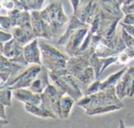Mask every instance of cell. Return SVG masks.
Wrapping results in <instances>:
<instances>
[{"label": "cell", "mask_w": 134, "mask_h": 128, "mask_svg": "<svg viewBox=\"0 0 134 128\" xmlns=\"http://www.w3.org/2000/svg\"><path fill=\"white\" fill-rule=\"evenodd\" d=\"M134 3V0H124V3L122 4V6H127V5H130L132 3Z\"/></svg>", "instance_id": "cell-37"}, {"label": "cell", "mask_w": 134, "mask_h": 128, "mask_svg": "<svg viewBox=\"0 0 134 128\" xmlns=\"http://www.w3.org/2000/svg\"><path fill=\"white\" fill-rule=\"evenodd\" d=\"M121 11L124 14V15L129 14H134V3L130 5L121 6Z\"/></svg>", "instance_id": "cell-32"}, {"label": "cell", "mask_w": 134, "mask_h": 128, "mask_svg": "<svg viewBox=\"0 0 134 128\" xmlns=\"http://www.w3.org/2000/svg\"><path fill=\"white\" fill-rule=\"evenodd\" d=\"M70 3L73 7V14L75 15L76 13L78 10L80 3H81V0H70Z\"/></svg>", "instance_id": "cell-34"}, {"label": "cell", "mask_w": 134, "mask_h": 128, "mask_svg": "<svg viewBox=\"0 0 134 128\" xmlns=\"http://www.w3.org/2000/svg\"><path fill=\"white\" fill-rule=\"evenodd\" d=\"M13 97L25 105H40L41 103V94L32 92L29 88H21L13 90Z\"/></svg>", "instance_id": "cell-13"}, {"label": "cell", "mask_w": 134, "mask_h": 128, "mask_svg": "<svg viewBox=\"0 0 134 128\" xmlns=\"http://www.w3.org/2000/svg\"><path fill=\"white\" fill-rule=\"evenodd\" d=\"M0 25H1V29H3L5 31L10 32L11 29L13 28L12 22L10 18V17L7 16H0Z\"/></svg>", "instance_id": "cell-26"}, {"label": "cell", "mask_w": 134, "mask_h": 128, "mask_svg": "<svg viewBox=\"0 0 134 128\" xmlns=\"http://www.w3.org/2000/svg\"><path fill=\"white\" fill-rule=\"evenodd\" d=\"M23 54L29 65H42L41 50L37 38H36L24 46Z\"/></svg>", "instance_id": "cell-11"}, {"label": "cell", "mask_w": 134, "mask_h": 128, "mask_svg": "<svg viewBox=\"0 0 134 128\" xmlns=\"http://www.w3.org/2000/svg\"><path fill=\"white\" fill-rule=\"evenodd\" d=\"M39 45L41 50L42 65L50 72L66 68L67 61L70 57L68 54L43 41H40Z\"/></svg>", "instance_id": "cell-4"}, {"label": "cell", "mask_w": 134, "mask_h": 128, "mask_svg": "<svg viewBox=\"0 0 134 128\" xmlns=\"http://www.w3.org/2000/svg\"><path fill=\"white\" fill-rule=\"evenodd\" d=\"M53 84L61 90L65 94L72 97L76 102L84 97V94L75 77L72 75L65 74L62 76H50Z\"/></svg>", "instance_id": "cell-5"}, {"label": "cell", "mask_w": 134, "mask_h": 128, "mask_svg": "<svg viewBox=\"0 0 134 128\" xmlns=\"http://www.w3.org/2000/svg\"><path fill=\"white\" fill-rule=\"evenodd\" d=\"M43 93L49 98L51 104L52 109L54 112L55 113V115L58 116V119H62L60 103H61V99L65 95V94L53 83L52 84L50 83L48 87L45 89Z\"/></svg>", "instance_id": "cell-12"}, {"label": "cell", "mask_w": 134, "mask_h": 128, "mask_svg": "<svg viewBox=\"0 0 134 128\" xmlns=\"http://www.w3.org/2000/svg\"><path fill=\"white\" fill-rule=\"evenodd\" d=\"M118 122H119V127H118V128H125V127H126V126H125L124 122H123L121 119H119Z\"/></svg>", "instance_id": "cell-38"}, {"label": "cell", "mask_w": 134, "mask_h": 128, "mask_svg": "<svg viewBox=\"0 0 134 128\" xmlns=\"http://www.w3.org/2000/svg\"><path fill=\"white\" fill-rule=\"evenodd\" d=\"M10 32L13 34L14 39H16L21 45L25 46L31 41L36 39V36L33 33L32 30L25 29L19 26L14 27Z\"/></svg>", "instance_id": "cell-16"}, {"label": "cell", "mask_w": 134, "mask_h": 128, "mask_svg": "<svg viewBox=\"0 0 134 128\" xmlns=\"http://www.w3.org/2000/svg\"><path fill=\"white\" fill-rule=\"evenodd\" d=\"M100 10H101V7H100V4H99V1H98V0H95L94 3H93V5H92V10L90 11V14L88 15V19L86 21V23L88 25H90L92 24L94 18L99 14Z\"/></svg>", "instance_id": "cell-24"}, {"label": "cell", "mask_w": 134, "mask_h": 128, "mask_svg": "<svg viewBox=\"0 0 134 128\" xmlns=\"http://www.w3.org/2000/svg\"><path fill=\"white\" fill-rule=\"evenodd\" d=\"M84 28H90V25H88L85 22L81 21L75 15L72 14L71 17H70V21L69 25L65 28L64 33L58 38L57 41V45L58 46H63L65 45L70 37L78 29Z\"/></svg>", "instance_id": "cell-10"}, {"label": "cell", "mask_w": 134, "mask_h": 128, "mask_svg": "<svg viewBox=\"0 0 134 128\" xmlns=\"http://www.w3.org/2000/svg\"><path fill=\"white\" fill-rule=\"evenodd\" d=\"M1 7L8 11L16 9L15 0H1Z\"/></svg>", "instance_id": "cell-30"}, {"label": "cell", "mask_w": 134, "mask_h": 128, "mask_svg": "<svg viewBox=\"0 0 134 128\" xmlns=\"http://www.w3.org/2000/svg\"><path fill=\"white\" fill-rule=\"evenodd\" d=\"M132 58L129 57V55L125 51H121L118 54V64H121V65H125L128 64Z\"/></svg>", "instance_id": "cell-28"}, {"label": "cell", "mask_w": 134, "mask_h": 128, "mask_svg": "<svg viewBox=\"0 0 134 128\" xmlns=\"http://www.w3.org/2000/svg\"><path fill=\"white\" fill-rule=\"evenodd\" d=\"M25 110L29 114H32L35 116H38L43 119H50L49 115L40 106L36 105H25Z\"/></svg>", "instance_id": "cell-20"}, {"label": "cell", "mask_w": 134, "mask_h": 128, "mask_svg": "<svg viewBox=\"0 0 134 128\" xmlns=\"http://www.w3.org/2000/svg\"><path fill=\"white\" fill-rule=\"evenodd\" d=\"M40 14L41 17L50 24L53 38L60 37L63 34L65 25L70 21V18L63 10L62 3L60 1H52L45 9L40 10Z\"/></svg>", "instance_id": "cell-2"}, {"label": "cell", "mask_w": 134, "mask_h": 128, "mask_svg": "<svg viewBox=\"0 0 134 128\" xmlns=\"http://www.w3.org/2000/svg\"><path fill=\"white\" fill-rule=\"evenodd\" d=\"M133 26H134V25H133Z\"/></svg>", "instance_id": "cell-41"}, {"label": "cell", "mask_w": 134, "mask_h": 128, "mask_svg": "<svg viewBox=\"0 0 134 128\" xmlns=\"http://www.w3.org/2000/svg\"><path fill=\"white\" fill-rule=\"evenodd\" d=\"M90 28H84L76 31L67 41L65 44L66 53L70 57L79 54L83 42L87 36Z\"/></svg>", "instance_id": "cell-9"}, {"label": "cell", "mask_w": 134, "mask_h": 128, "mask_svg": "<svg viewBox=\"0 0 134 128\" xmlns=\"http://www.w3.org/2000/svg\"><path fill=\"white\" fill-rule=\"evenodd\" d=\"M102 60H103V69H102V71H101V74L110 65H113V64H118V55L106 57V58H102Z\"/></svg>", "instance_id": "cell-27"}, {"label": "cell", "mask_w": 134, "mask_h": 128, "mask_svg": "<svg viewBox=\"0 0 134 128\" xmlns=\"http://www.w3.org/2000/svg\"><path fill=\"white\" fill-rule=\"evenodd\" d=\"M127 69H128L127 67L123 68L120 71L110 75L108 78H107L104 81H103L102 85H101V90H106V89H107L109 87H115L118 83V82L121 80V79L122 78L124 73L126 72Z\"/></svg>", "instance_id": "cell-19"}, {"label": "cell", "mask_w": 134, "mask_h": 128, "mask_svg": "<svg viewBox=\"0 0 134 128\" xmlns=\"http://www.w3.org/2000/svg\"><path fill=\"white\" fill-rule=\"evenodd\" d=\"M125 128H128V127H125Z\"/></svg>", "instance_id": "cell-40"}, {"label": "cell", "mask_w": 134, "mask_h": 128, "mask_svg": "<svg viewBox=\"0 0 134 128\" xmlns=\"http://www.w3.org/2000/svg\"><path fill=\"white\" fill-rule=\"evenodd\" d=\"M89 63L90 65L93 68L96 79L99 78V76L101 75V71L103 69V60L101 57H97L94 53L89 57Z\"/></svg>", "instance_id": "cell-23"}, {"label": "cell", "mask_w": 134, "mask_h": 128, "mask_svg": "<svg viewBox=\"0 0 134 128\" xmlns=\"http://www.w3.org/2000/svg\"><path fill=\"white\" fill-rule=\"evenodd\" d=\"M31 21L36 38H43L45 39L53 38L50 24L41 17L40 10H31Z\"/></svg>", "instance_id": "cell-8"}, {"label": "cell", "mask_w": 134, "mask_h": 128, "mask_svg": "<svg viewBox=\"0 0 134 128\" xmlns=\"http://www.w3.org/2000/svg\"><path fill=\"white\" fill-rule=\"evenodd\" d=\"M49 72H50V71L45 66L42 65L41 71L37 75V76L33 80V82L32 83V84L30 85V87L29 88L32 92H34L36 94H41L42 93H43L45 89L50 84Z\"/></svg>", "instance_id": "cell-14"}, {"label": "cell", "mask_w": 134, "mask_h": 128, "mask_svg": "<svg viewBox=\"0 0 134 128\" xmlns=\"http://www.w3.org/2000/svg\"><path fill=\"white\" fill-rule=\"evenodd\" d=\"M121 22L125 25H134V14H129L124 15Z\"/></svg>", "instance_id": "cell-31"}, {"label": "cell", "mask_w": 134, "mask_h": 128, "mask_svg": "<svg viewBox=\"0 0 134 128\" xmlns=\"http://www.w3.org/2000/svg\"><path fill=\"white\" fill-rule=\"evenodd\" d=\"M1 107V112H0V117L1 119H7V112H6V106L3 104L0 105Z\"/></svg>", "instance_id": "cell-35"}, {"label": "cell", "mask_w": 134, "mask_h": 128, "mask_svg": "<svg viewBox=\"0 0 134 128\" xmlns=\"http://www.w3.org/2000/svg\"><path fill=\"white\" fill-rule=\"evenodd\" d=\"M98 1L103 10L121 19L123 18L124 14L121 9V6L117 0H98Z\"/></svg>", "instance_id": "cell-17"}, {"label": "cell", "mask_w": 134, "mask_h": 128, "mask_svg": "<svg viewBox=\"0 0 134 128\" xmlns=\"http://www.w3.org/2000/svg\"><path fill=\"white\" fill-rule=\"evenodd\" d=\"M13 38V34L10 32L4 31L3 29H1V31H0V42L1 43H5L11 40Z\"/></svg>", "instance_id": "cell-29"}, {"label": "cell", "mask_w": 134, "mask_h": 128, "mask_svg": "<svg viewBox=\"0 0 134 128\" xmlns=\"http://www.w3.org/2000/svg\"><path fill=\"white\" fill-rule=\"evenodd\" d=\"M76 101L68 94H65L62 99L60 103V108H61V115L62 119H68L70 115L71 110L73 108L74 105L75 104Z\"/></svg>", "instance_id": "cell-18"}, {"label": "cell", "mask_w": 134, "mask_h": 128, "mask_svg": "<svg viewBox=\"0 0 134 128\" xmlns=\"http://www.w3.org/2000/svg\"><path fill=\"white\" fill-rule=\"evenodd\" d=\"M76 105L83 108L85 110V112L96 108L112 105H121L123 108L125 107L124 103L118 97L116 94L115 87H109L91 95L84 96L76 102Z\"/></svg>", "instance_id": "cell-1"}, {"label": "cell", "mask_w": 134, "mask_h": 128, "mask_svg": "<svg viewBox=\"0 0 134 128\" xmlns=\"http://www.w3.org/2000/svg\"><path fill=\"white\" fill-rule=\"evenodd\" d=\"M0 44H1V55H3L8 59H12L17 56L23 54L24 46L14 38L5 43L0 42Z\"/></svg>", "instance_id": "cell-15"}, {"label": "cell", "mask_w": 134, "mask_h": 128, "mask_svg": "<svg viewBox=\"0 0 134 128\" xmlns=\"http://www.w3.org/2000/svg\"><path fill=\"white\" fill-rule=\"evenodd\" d=\"M101 85H102V82L100 80H95L86 89V90L84 94V96L91 95V94H96V93L100 91L101 90Z\"/></svg>", "instance_id": "cell-25"}, {"label": "cell", "mask_w": 134, "mask_h": 128, "mask_svg": "<svg viewBox=\"0 0 134 128\" xmlns=\"http://www.w3.org/2000/svg\"><path fill=\"white\" fill-rule=\"evenodd\" d=\"M12 90L9 88H2L0 90V103L4 105L6 107H10L12 105Z\"/></svg>", "instance_id": "cell-22"}, {"label": "cell", "mask_w": 134, "mask_h": 128, "mask_svg": "<svg viewBox=\"0 0 134 128\" xmlns=\"http://www.w3.org/2000/svg\"><path fill=\"white\" fill-rule=\"evenodd\" d=\"M129 128H134V127H129Z\"/></svg>", "instance_id": "cell-39"}, {"label": "cell", "mask_w": 134, "mask_h": 128, "mask_svg": "<svg viewBox=\"0 0 134 128\" xmlns=\"http://www.w3.org/2000/svg\"><path fill=\"white\" fill-rule=\"evenodd\" d=\"M121 18L117 17L101 8L99 14L90 25V32L112 40L117 34V26Z\"/></svg>", "instance_id": "cell-3"}, {"label": "cell", "mask_w": 134, "mask_h": 128, "mask_svg": "<svg viewBox=\"0 0 134 128\" xmlns=\"http://www.w3.org/2000/svg\"><path fill=\"white\" fill-rule=\"evenodd\" d=\"M28 66L21 65V64L13 62L3 55H1V68H0L1 87L15 79Z\"/></svg>", "instance_id": "cell-7"}, {"label": "cell", "mask_w": 134, "mask_h": 128, "mask_svg": "<svg viewBox=\"0 0 134 128\" xmlns=\"http://www.w3.org/2000/svg\"><path fill=\"white\" fill-rule=\"evenodd\" d=\"M127 96L128 97H134V69H133V75H132V78L131 80V83L129 84L128 91H127Z\"/></svg>", "instance_id": "cell-33"}, {"label": "cell", "mask_w": 134, "mask_h": 128, "mask_svg": "<svg viewBox=\"0 0 134 128\" xmlns=\"http://www.w3.org/2000/svg\"><path fill=\"white\" fill-rule=\"evenodd\" d=\"M42 65H29L20 75H18L13 80L7 83L2 88H9L12 90L21 89V88H29L33 80L36 79L37 75L41 71Z\"/></svg>", "instance_id": "cell-6"}, {"label": "cell", "mask_w": 134, "mask_h": 128, "mask_svg": "<svg viewBox=\"0 0 134 128\" xmlns=\"http://www.w3.org/2000/svg\"><path fill=\"white\" fill-rule=\"evenodd\" d=\"M122 108H123L122 106L118 105H112L103 106V107H99V108H96L95 109H92V110L86 112V114L88 115H95L104 114V113H107V112H110L120 110Z\"/></svg>", "instance_id": "cell-21"}, {"label": "cell", "mask_w": 134, "mask_h": 128, "mask_svg": "<svg viewBox=\"0 0 134 128\" xmlns=\"http://www.w3.org/2000/svg\"><path fill=\"white\" fill-rule=\"evenodd\" d=\"M8 121H7V119H0V126H1V127H3V126H4L5 125H7V124H8Z\"/></svg>", "instance_id": "cell-36"}]
</instances>
